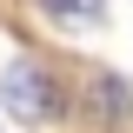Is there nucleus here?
Listing matches in <instances>:
<instances>
[{
  "mask_svg": "<svg viewBox=\"0 0 133 133\" xmlns=\"http://www.w3.org/2000/svg\"><path fill=\"white\" fill-rule=\"evenodd\" d=\"M0 93H7V113H14L20 127H33V120H47V113H53V80H47L33 60H14V66H7Z\"/></svg>",
  "mask_w": 133,
  "mask_h": 133,
  "instance_id": "nucleus-1",
  "label": "nucleus"
},
{
  "mask_svg": "<svg viewBox=\"0 0 133 133\" xmlns=\"http://www.w3.org/2000/svg\"><path fill=\"white\" fill-rule=\"evenodd\" d=\"M40 7H47L60 27H93V20L107 14V0H40Z\"/></svg>",
  "mask_w": 133,
  "mask_h": 133,
  "instance_id": "nucleus-2",
  "label": "nucleus"
}]
</instances>
